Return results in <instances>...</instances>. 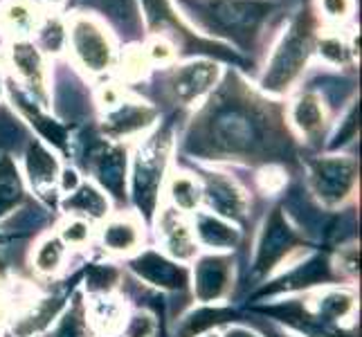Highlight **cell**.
<instances>
[{
	"label": "cell",
	"mask_w": 362,
	"mask_h": 337,
	"mask_svg": "<svg viewBox=\"0 0 362 337\" xmlns=\"http://www.w3.org/2000/svg\"><path fill=\"white\" fill-rule=\"evenodd\" d=\"M171 151V133L162 129L137 148L133 160V201L144 216H153L165 180V169Z\"/></svg>",
	"instance_id": "3957f363"
},
{
	"label": "cell",
	"mask_w": 362,
	"mask_h": 337,
	"mask_svg": "<svg viewBox=\"0 0 362 337\" xmlns=\"http://www.w3.org/2000/svg\"><path fill=\"white\" fill-rule=\"evenodd\" d=\"M315 315L324 324L333 321H346L356 313V299L344 290H327L315 299Z\"/></svg>",
	"instance_id": "44dd1931"
},
{
	"label": "cell",
	"mask_w": 362,
	"mask_h": 337,
	"mask_svg": "<svg viewBox=\"0 0 362 337\" xmlns=\"http://www.w3.org/2000/svg\"><path fill=\"white\" fill-rule=\"evenodd\" d=\"M169 198L180 211H194L203 201V189L189 173H173L169 180Z\"/></svg>",
	"instance_id": "484cf974"
},
{
	"label": "cell",
	"mask_w": 362,
	"mask_h": 337,
	"mask_svg": "<svg viewBox=\"0 0 362 337\" xmlns=\"http://www.w3.org/2000/svg\"><path fill=\"white\" fill-rule=\"evenodd\" d=\"M90 169L104 189L115 198L124 196V184H127V151L124 148L97 144L90 151Z\"/></svg>",
	"instance_id": "4fadbf2b"
},
{
	"label": "cell",
	"mask_w": 362,
	"mask_h": 337,
	"mask_svg": "<svg viewBox=\"0 0 362 337\" xmlns=\"http://www.w3.org/2000/svg\"><path fill=\"white\" fill-rule=\"evenodd\" d=\"M333 279V270L327 256H310L304 264L295 266L288 274H284L279 281H274V285L266 292H284V290H302L310 288L315 283H327Z\"/></svg>",
	"instance_id": "2e32d148"
},
{
	"label": "cell",
	"mask_w": 362,
	"mask_h": 337,
	"mask_svg": "<svg viewBox=\"0 0 362 337\" xmlns=\"http://www.w3.org/2000/svg\"><path fill=\"white\" fill-rule=\"evenodd\" d=\"M59 178H61V189H64V191L72 194L79 187V176H77V171H74V169H64Z\"/></svg>",
	"instance_id": "8d00e7d4"
},
{
	"label": "cell",
	"mask_w": 362,
	"mask_h": 337,
	"mask_svg": "<svg viewBox=\"0 0 362 337\" xmlns=\"http://www.w3.org/2000/svg\"><path fill=\"white\" fill-rule=\"evenodd\" d=\"M23 201V180L9 155L0 158V216L14 209Z\"/></svg>",
	"instance_id": "cb8c5ba5"
},
{
	"label": "cell",
	"mask_w": 362,
	"mask_h": 337,
	"mask_svg": "<svg viewBox=\"0 0 362 337\" xmlns=\"http://www.w3.org/2000/svg\"><path fill=\"white\" fill-rule=\"evenodd\" d=\"M117 281V270L108 266H93L88 270V288L95 295H106Z\"/></svg>",
	"instance_id": "f546056e"
},
{
	"label": "cell",
	"mask_w": 362,
	"mask_h": 337,
	"mask_svg": "<svg viewBox=\"0 0 362 337\" xmlns=\"http://www.w3.org/2000/svg\"><path fill=\"white\" fill-rule=\"evenodd\" d=\"M315 47V32L313 20L306 14H297L293 23L288 25V32L281 36L279 45L266 66V74L261 79L264 90L281 95L293 88V83L302 77L306 70L308 57Z\"/></svg>",
	"instance_id": "7a4b0ae2"
},
{
	"label": "cell",
	"mask_w": 362,
	"mask_h": 337,
	"mask_svg": "<svg viewBox=\"0 0 362 337\" xmlns=\"http://www.w3.org/2000/svg\"><path fill=\"white\" fill-rule=\"evenodd\" d=\"M349 45L340 39V36H327V39L320 41V54L331 61V64H344L349 59Z\"/></svg>",
	"instance_id": "4dcf8cb0"
},
{
	"label": "cell",
	"mask_w": 362,
	"mask_h": 337,
	"mask_svg": "<svg viewBox=\"0 0 362 337\" xmlns=\"http://www.w3.org/2000/svg\"><path fill=\"white\" fill-rule=\"evenodd\" d=\"M203 198L205 205L209 207V214L221 216L226 220H243L247 214L245 191L232 178L223 176V173H207Z\"/></svg>",
	"instance_id": "9c48e42d"
},
{
	"label": "cell",
	"mask_w": 362,
	"mask_h": 337,
	"mask_svg": "<svg viewBox=\"0 0 362 337\" xmlns=\"http://www.w3.org/2000/svg\"><path fill=\"white\" fill-rule=\"evenodd\" d=\"M25 169H28V178L36 194L49 196L54 189L57 178H59V162L57 158L47 151V148L39 142H32L25 155Z\"/></svg>",
	"instance_id": "ac0fdd59"
},
{
	"label": "cell",
	"mask_w": 362,
	"mask_h": 337,
	"mask_svg": "<svg viewBox=\"0 0 362 337\" xmlns=\"http://www.w3.org/2000/svg\"><path fill=\"white\" fill-rule=\"evenodd\" d=\"M90 321L102 333H115L124 324V306L119 299H113L108 295H97L90 304Z\"/></svg>",
	"instance_id": "d4e9b609"
},
{
	"label": "cell",
	"mask_w": 362,
	"mask_h": 337,
	"mask_svg": "<svg viewBox=\"0 0 362 337\" xmlns=\"http://www.w3.org/2000/svg\"><path fill=\"white\" fill-rule=\"evenodd\" d=\"M131 270L146 283L165 290H182L189 283V277H187V270L182 266L173 264L171 259L153 252V249H146L140 256H135L131 261Z\"/></svg>",
	"instance_id": "8fae6325"
},
{
	"label": "cell",
	"mask_w": 362,
	"mask_h": 337,
	"mask_svg": "<svg viewBox=\"0 0 362 337\" xmlns=\"http://www.w3.org/2000/svg\"><path fill=\"white\" fill-rule=\"evenodd\" d=\"M218 79V66L211 61L198 59L189 61V64L178 66L167 77V90L173 102L180 104H192L198 97H203L207 90L214 88Z\"/></svg>",
	"instance_id": "ba28073f"
},
{
	"label": "cell",
	"mask_w": 362,
	"mask_h": 337,
	"mask_svg": "<svg viewBox=\"0 0 362 337\" xmlns=\"http://www.w3.org/2000/svg\"><path fill=\"white\" fill-rule=\"evenodd\" d=\"M158 236L167 252L180 261L194 259L198 252V243L194 239V232L189 225L182 220L178 211H171V209L162 211V216L158 220Z\"/></svg>",
	"instance_id": "5bb4252c"
},
{
	"label": "cell",
	"mask_w": 362,
	"mask_h": 337,
	"mask_svg": "<svg viewBox=\"0 0 362 337\" xmlns=\"http://www.w3.org/2000/svg\"><path fill=\"white\" fill-rule=\"evenodd\" d=\"M49 337H90L88 335V324H86L83 315L77 308H72L59 319L57 329L49 333Z\"/></svg>",
	"instance_id": "f1b7e54d"
},
{
	"label": "cell",
	"mask_w": 362,
	"mask_h": 337,
	"mask_svg": "<svg viewBox=\"0 0 362 337\" xmlns=\"http://www.w3.org/2000/svg\"><path fill=\"white\" fill-rule=\"evenodd\" d=\"M234 264L221 254H209L198 259L194 268V292L203 304L218 302L232 288Z\"/></svg>",
	"instance_id": "30bf717a"
},
{
	"label": "cell",
	"mask_w": 362,
	"mask_h": 337,
	"mask_svg": "<svg viewBox=\"0 0 362 337\" xmlns=\"http://www.w3.org/2000/svg\"><path fill=\"white\" fill-rule=\"evenodd\" d=\"M0 288H3V281H0Z\"/></svg>",
	"instance_id": "ab89813d"
},
{
	"label": "cell",
	"mask_w": 362,
	"mask_h": 337,
	"mask_svg": "<svg viewBox=\"0 0 362 337\" xmlns=\"http://www.w3.org/2000/svg\"><path fill=\"white\" fill-rule=\"evenodd\" d=\"M88 236H90V227L83 218H70L68 223H64V227H61V239L68 245H83L88 241Z\"/></svg>",
	"instance_id": "1f68e13d"
},
{
	"label": "cell",
	"mask_w": 362,
	"mask_h": 337,
	"mask_svg": "<svg viewBox=\"0 0 362 337\" xmlns=\"http://www.w3.org/2000/svg\"><path fill=\"white\" fill-rule=\"evenodd\" d=\"M66 209L74 211V214H83L88 218H104L108 211V201L95 184H79L74 194L66 201Z\"/></svg>",
	"instance_id": "603a6c76"
},
{
	"label": "cell",
	"mask_w": 362,
	"mask_h": 337,
	"mask_svg": "<svg viewBox=\"0 0 362 337\" xmlns=\"http://www.w3.org/2000/svg\"><path fill=\"white\" fill-rule=\"evenodd\" d=\"M39 3H45V5H59V3H64V0H39Z\"/></svg>",
	"instance_id": "f35d334b"
},
{
	"label": "cell",
	"mask_w": 362,
	"mask_h": 337,
	"mask_svg": "<svg viewBox=\"0 0 362 337\" xmlns=\"http://www.w3.org/2000/svg\"><path fill=\"white\" fill-rule=\"evenodd\" d=\"M297 247V234L288 225L286 216L279 209H272L270 216L264 223V230L257 241V256L255 270L259 274H266L277 268L281 261Z\"/></svg>",
	"instance_id": "52a82bcc"
},
{
	"label": "cell",
	"mask_w": 362,
	"mask_h": 337,
	"mask_svg": "<svg viewBox=\"0 0 362 337\" xmlns=\"http://www.w3.org/2000/svg\"><path fill=\"white\" fill-rule=\"evenodd\" d=\"M270 0H209L207 16L218 32L230 34L236 43H245L259 25L270 16Z\"/></svg>",
	"instance_id": "5b68a950"
},
{
	"label": "cell",
	"mask_w": 362,
	"mask_h": 337,
	"mask_svg": "<svg viewBox=\"0 0 362 337\" xmlns=\"http://www.w3.org/2000/svg\"><path fill=\"white\" fill-rule=\"evenodd\" d=\"M223 337H259L255 331H250V329H243V326H232L226 331V335Z\"/></svg>",
	"instance_id": "74e56055"
},
{
	"label": "cell",
	"mask_w": 362,
	"mask_h": 337,
	"mask_svg": "<svg viewBox=\"0 0 362 337\" xmlns=\"http://www.w3.org/2000/svg\"><path fill=\"white\" fill-rule=\"evenodd\" d=\"M281 142L268 106L230 79L196 119L187 148L205 158L261 160L277 153Z\"/></svg>",
	"instance_id": "6da1fadb"
},
{
	"label": "cell",
	"mask_w": 362,
	"mask_h": 337,
	"mask_svg": "<svg viewBox=\"0 0 362 337\" xmlns=\"http://www.w3.org/2000/svg\"><path fill=\"white\" fill-rule=\"evenodd\" d=\"M64 254H66L64 243H61L59 239H54V236H49V239L41 241L39 247H36L34 268L41 274H52L61 268V264H64Z\"/></svg>",
	"instance_id": "83f0119b"
},
{
	"label": "cell",
	"mask_w": 362,
	"mask_h": 337,
	"mask_svg": "<svg viewBox=\"0 0 362 337\" xmlns=\"http://www.w3.org/2000/svg\"><path fill=\"white\" fill-rule=\"evenodd\" d=\"M36 9L28 3V0H7L0 7V28L7 34L23 36L36 30Z\"/></svg>",
	"instance_id": "7402d4cb"
},
{
	"label": "cell",
	"mask_w": 362,
	"mask_h": 337,
	"mask_svg": "<svg viewBox=\"0 0 362 337\" xmlns=\"http://www.w3.org/2000/svg\"><path fill=\"white\" fill-rule=\"evenodd\" d=\"M232 317L230 310H223V308H203V310H196L194 315H189L185 319L180 335L182 337H196L205 331H209L211 326H216L223 319Z\"/></svg>",
	"instance_id": "4316f807"
},
{
	"label": "cell",
	"mask_w": 362,
	"mask_h": 337,
	"mask_svg": "<svg viewBox=\"0 0 362 337\" xmlns=\"http://www.w3.org/2000/svg\"><path fill=\"white\" fill-rule=\"evenodd\" d=\"M11 64L18 77L36 90L41 97L45 95V66L39 47L28 41H16L11 45Z\"/></svg>",
	"instance_id": "d6986e66"
},
{
	"label": "cell",
	"mask_w": 362,
	"mask_h": 337,
	"mask_svg": "<svg viewBox=\"0 0 362 337\" xmlns=\"http://www.w3.org/2000/svg\"><path fill=\"white\" fill-rule=\"evenodd\" d=\"M194 239L196 243H201L209 249H232L239 245V230L234 225L221 216L209 214V211H203V214L196 216L194 223Z\"/></svg>",
	"instance_id": "e0dca14e"
},
{
	"label": "cell",
	"mask_w": 362,
	"mask_h": 337,
	"mask_svg": "<svg viewBox=\"0 0 362 337\" xmlns=\"http://www.w3.org/2000/svg\"><path fill=\"white\" fill-rule=\"evenodd\" d=\"M144 54L151 61H160V64H165V61H169L173 57V45L167 39H162V36H160V39L151 41V45L144 49Z\"/></svg>",
	"instance_id": "e575fe53"
},
{
	"label": "cell",
	"mask_w": 362,
	"mask_h": 337,
	"mask_svg": "<svg viewBox=\"0 0 362 337\" xmlns=\"http://www.w3.org/2000/svg\"><path fill=\"white\" fill-rule=\"evenodd\" d=\"M317 3H320L322 16L333 23L346 20L354 11V0H317Z\"/></svg>",
	"instance_id": "d6a6232c"
},
{
	"label": "cell",
	"mask_w": 362,
	"mask_h": 337,
	"mask_svg": "<svg viewBox=\"0 0 362 337\" xmlns=\"http://www.w3.org/2000/svg\"><path fill=\"white\" fill-rule=\"evenodd\" d=\"M156 122V108L135 99H119L110 106L104 119V131L110 137H129L148 129Z\"/></svg>",
	"instance_id": "7c38bea8"
},
{
	"label": "cell",
	"mask_w": 362,
	"mask_h": 337,
	"mask_svg": "<svg viewBox=\"0 0 362 337\" xmlns=\"http://www.w3.org/2000/svg\"><path fill=\"white\" fill-rule=\"evenodd\" d=\"M61 39H64V30H61L57 23L47 25V28L43 30V41H45V45H47L49 49H59Z\"/></svg>",
	"instance_id": "d590c367"
},
{
	"label": "cell",
	"mask_w": 362,
	"mask_h": 337,
	"mask_svg": "<svg viewBox=\"0 0 362 337\" xmlns=\"http://www.w3.org/2000/svg\"><path fill=\"white\" fill-rule=\"evenodd\" d=\"M102 243L106 249L115 254H131L142 243L140 223L131 216L110 218L102 227Z\"/></svg>",
	"instance_id": "ffe728a7"
},
{
	"label": "cell",
	"mask_w": 362,
	"mask_h": 337,
	"mask_svg": "<svg viewBox=\"0 0 362 337\" xmlns=\"http://www.w3.org/2000/svg\"><path fill=\"white\" fill-rule=\"evenodd\" d=\"M158 324L148 313H135L127 324V337H153Z\"/></svg>",
	"instance_id": "836d02e7"
},
{
	"label": "cell",
	"mask_w": 362,
	"mask_h": 337,
	"mask_svg": "<svg viewBox=\"0 0 362 337\" xmlns=\"http://www.w3.org/2000/svg\"><path fill=\"white\" fill-rule=\"evenodd\" d=\"M291 122L306 140L315 142L327 126V110L322 97L315 93H302L291 106Z\"/></svg>",
	"instance_id": "9a60e30c"
},
{
	"label": "cell",
	"mask_w": 362,
	"mask_h": 337,
	"mask_svg": "<svg viewBox=\"0 0 362 337\" xmlns=\"http://www.w3.org/2000/svg\"><path fill=\"white\" fill-rule=\"evenodd\" d=\"M68 41L79 66L93 74L106 72L113 66L115 45L108 30L93 16H74L70 23Z\"/></svg>",
	"instance_id": "277c9868"
},
{
	"label": "cell",
	"mask_w": 362,
	"mask_h": 337,
	"mask_svg": "<svg viewBox=\"0 0 362 337\" xmlns=\"http://www.w3.org/2000/svg\"><path fill=\"white\" fill-rule=\"evenodd\" d=\"M356 180H358V165L351 158L327 155L313 160L308 167L310 189L329 207L344 203L356 189Z\"/></svg>",
	"instance_id": "8992f818"
}]
</instances>
